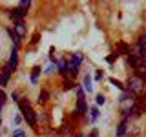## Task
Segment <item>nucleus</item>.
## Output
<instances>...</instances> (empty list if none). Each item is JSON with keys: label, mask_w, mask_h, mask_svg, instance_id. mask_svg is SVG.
I'll use <instances>...</instances> for the list:
<instances>
[{"label": "nucleus", "mask_w": 146, "mask_h": 137, "mask_svg": "<svg viewBox=\"0 0 146 137\" xmlns=\"http://www.w3.org/2000/svg\"><path fill=\"white\" fill-rule=\"evenodd\" d=\"M18 108H20V113H22V117H24V121L29 124V128L36 130V113H35V110L31 108L29 100H27L26 97H20V100H18Z\"/></svg>", "instance_id": "nucleus-1"}, {"label": "nucleus", "mask_w": 146, "mask_h": 137, "mask_svg": "<svg viewBox=\"0 0 146 137\" xmlns=\"http://www.w3.org/2000/svg\"><path fill=\"white\" fill-rule=\"evenodd\" d=\"M126 90H130L133 95H139V93H143V90H144V82L141 79H137V77H130V79H128V88Z\"/></svg>", "instance_id": "nucleus-2"}, {"label": "nucleus", "mask_w": 146, "mask_h": 137, "mask_svg": "<svg viewBox=\"0 0 146 137\" xmlns=\"http://www.w3.org/2000/svg\"><path fill=\"white\" fill-rule=\"evenodd\" d=\"M144 59H146V57H141L139 53H130V55L126 57V62L130 64V66L133 68V70H137V68L141 66V62H143Z\"/></svg>", "instance_id": "nucleus-3"}, {"label": "nucleus", "mask_w": 146, "mask_h": 137, "mask_svg": "<svg viewBox=\"0 0 146 137\" xmlns=\"http://www.w3.org/2000/svg\"><path fill=\"white\" fill-rule=\"evenodd\" d=\"M27 15V9H24V7H20V6H18V7H15V9H11V11H9V17H11L13 18V20H22V18H24Z\"/></svg>", "instance_id": "nucleus-4"}, {"label": "nucleus", "mask_w": 146, "mask_h": 137, "mask_svg": "<svg viewBox=\"0 0 146 137\" xmlns=\"http://www.w3.org/2000/svg\"><path fill=\"white\" fill-rule=\"evenodd\" d=\"M17 66H18V49L13 48V49H11V57H9V62H7V68H9L11 71H15Z\"/></svg>", "instance_id": "nucleus-5"}, {"label": "nucleus", "mask_w": 146, "mask_h": 137, "mask_svg": "<svg viewBox=\"0 0 146 137\" xmlns=\"http://www.w3.org/2000/svg\"><path fill=\"white\" fill-rule=\"evenodd\" d=\"M119 57H128L131 53V48L128 46L126 42H117V51H115Z\"/></svg>", "instance_id": "nucleus-6"}, {"label": "nucleus", "mask_w": 146, "mask_h": 137, "mask_svg": "<svg viewBox=\"0 0 146 137\" xmlns=\"http://www.w3.org/2000/svg\"><path fill=\"white\" fill-rule=\"evenodd\" d=\"M133 77H137V79H141L146 84V59L143 62H141V66L135 70V73H133Z\"/></svg>", "instance_id": "nucleus-7"}, {"label": "nucleus", "mask_w": 146, "mask_h": 137, "mask_svg": "<svg viewBox=\"0 0 146 137\" xmlns=\"http://www.w3.org/2000/svg\"><path fill=\"white\" fill-rule=\"evenodd\" d=\"M128 124H130V119H122V121L119 122V126H117L115 135H117V137H124L126 132H128Z\"/></svg>", "instance_id": "nucleus-8"}, {"label": "nucleus", "mask_w": 146, "mask_h": 137, "mask_svg": "<svg viewBox=\"0 0 146 137\" xmlns=\"http://www.w3.org/2000/svg\"><path fill=\"white\" fill-rule=\"evenodd\" d=\"M13 31H15L20 39H24V37H26V24H24V20H17L15 26H13Z\"/></svg>", "instance_id": "nucleus-9"}, {"label": "nucleus", "mask_w": 146, "mask_h": 137, "mask_svg": "<svg viewBox=\"0 0 146 137\" xmlns=\"http://www.w3.org/2000/svg\"><path fill=\"white\" fill-rule=\"evenodd\" d=\"M55 68H57L58 75H62L64 79H68V68H70V62H66V61H58Z\"/></svg>", "instance_id": "nucleus-10"}, {"label": "nucleus", "mask_w": 146, "mask_h": 137, "mask_svg": "<svg viewBox=\"0 0 146 137\" xmlns=\"http://www.w3.org/2000/svg\"><path fill=\"white\" fill-rule=\"evenodd\" d=\"M82 90H84V93H93V86H91V75L84 77V80H82Z\"/></svg>", "instance_id": "nucleus-11"}, {"label": "nucleus", "mask_w": 146, "mask_h": 137, "mask_svg": "<svg viewBox=\"0 0 146 137\" xmlns=\"http://www.w3.org/2000/svg\"><path fill=\"white\" fill-rule=\"evenodd\" d=\"M7 33H9V37H11V40H13V44H15V48L18 49V48L22 46V39L15 33V31H13V27H7Z\"/></svg>", "instance_id": "nucleus-12"}, {"label": "nucleus", "mask_w": 146, "mask_h": 137, "mask_svg": "<svg viewBox=\"0 0 146 137\" xmlns=\"http://www.w3.org/2000/svg\"><path fill=\"white\" fill-rule=\"evenodd\" d=\"M82 61H84V55H82L80 51H77V53L71 57V62H70V66H75V68H79Z\"/></svg>", "instance_id": "nucleus-13"}, {"label": "nucleus", "mask_w": 146, "mask_h": 137, "mask_svg": "<svg viewBox=\"0 0 146 137\" xmlns=\"http://www.w3.org/2000/svg\"><path fill=\"white\" fill-rule=\"evenodd\" d=\"M77 112H79L80 115L88 113V104H86V100H84V99H77Z\"/></svg>", "instance_id": "nucleus-14"}, {"label": "nucleus", "mask_w": 146, "mask_h": 137, "mask_svg": "<svg viewBox=\"0 0 146 137\" xmlns=\"http://www.w3.org/2000/svg\"><path fill=\"white\" fill-rule=\"evenodd\" d=\"M38 75H40V66H35L31 70V77H29L31 84H38Z\"/></svg>", "instance_id": "nucleus-15"}, {"label": "nucleus", "mask_w": 146, "mask_h": 137, "mask_svg": "<svg viewBox=\"0 0 146 137\" xmlns=\"http://www.w3.org/2000/svg\"><path fill=\"white\" fill-rule=\"evenodd\" d=\"M58 134L60 135H73V128L68 124V122H64V124L58 128Z\"/></svg>", "instance_id": "nucleus-16"}, {"label": "nucleus", "mask_w": 146, "mask_h": 137, "mask_svg": "<svg viewBox=\"0 0 146 137\" xmlns=\"http://www.w3.org/2000/svg\"><path fill=\"white\" fill-rule=\"evenodd\" d=\"M139 55L146 57V35L141 37V40H139Z\"/></svg>", "instance_id": "nucleus-17"}, {"label": "nucleus", "mask_w": 146, "mask_h": 137, "mask_svg": "<svg viewBox=\"0 0 146 137\" xmlns=\"http://www.w3.org/2000/svg\"><path fill=\"white\" fill-rule=\"evenodd\" d=\"M90 113H91V115H90L91 122H97V121H99V117H100V113H99V108H97V106H91V108H90Z\"/></svg>", "instance_id": "nucleus-18"}, {"label": "nucleus", "mask_w": 146, "mask_h": 137, "mask_svg": "<svg viewBox=\"0 0 146 137\" xmlns=\"http://www.w3.org/2000/svg\"><path fill=\"white\" fill-rule=\"evenodd\" d=\"M49 100V91L48 90H40V93H38V102L40 104H46Z\"/></svg>", "instance_id": "nucleus-19"}, {"label": "nucleus", "mask_w": 146, "mask_h": 137, "mask_svg": "<svg viewBox=\"0 0 146 137\" xmlns=\"http://www.w3.org/2000/svg\"><path fill=\"white\" fill-rule=\"evenodd\" d=\"M75 86H77V84L70 79V77H68V79H64V90H66V91H68V90H71V88H75Z\"/></svg>", "instance_id": "nucleus-20"}, {"label": "nucleus", "mask_w": 146, "mask_h": 137, "mask_svg": "<svg viewBox=\"0 0 146 137\" xmlns=\"http://www.w3.org/2000/svg\"><path fill=\"white\" fill-rule=\"evenodd\" d=\"M110 82H111V84L115 86V88H119V90H121V91H124V90H126V86L122 84L121 80H117V79H110Z\"/></svg>", "instance_id": "nucleus-21"}, {"label": "nucleus", "mask_w": 146, "mask_h": 137, "mask_svg": "<svg viewBox=\"0 0 146 137\" xmlns=\"http://www.w3.org/2000/svg\"><path fill=\"white\" fill-rule=\"evenodd\" d=\"M95 100H97V106H100V104L106 102V97H104L102 93H97V97H95Z\"/></svg>", "instance_id": "nucleus-22"}, {"label": "nucleus", "mask_w": 146, "mask_h": 137, "mask_svg": "<svg viewBox=\"0 0 146 137\" xmlns=\"http://www.w3.org/2000/svg\"><path fill=\"white\" fill-rule=\"evenodd\" d=\"M6 100H7L6 91H4V90H0V106H4V104H6Z\"/></svg>", "instance_id": "nucleus-23"}, {"label": "nucleus", "mask_w": 146, "mask_h": 137, "mask_svg": "<svg viewBox=\"0 0 146 137\" xmlns=\"http://www.w3.org/2000/svg\"><path fill=\"white\" fill-rule=\"evenodd\" d=\"M40 40V33H33V37H31V46H36Z\"/></svg>", "instance_id": "nucleus-24"}, {"label": "nucleus", "mask_w": 146, "mask_h": 137, "mask_svg": "<svg viewBox=\"0 0 146 137\" xmlns=\"http://www.w3.org/2000/svg\"><path fill=\"white\" fill-rule=\"evenodd\" d=\"M117 59H119V55H117V53H111V55H110V57L106 59V62H108V64H113V62L117 61Z\"/></svg>", "instance_id": "nucleus-25"}, {"label": "nucleus", "mask_w": 146, "mask_h": 137, "mask_svg": "<svg viewBox=\"0 0 146 137\" xmlns=\"http://www.w3.org/2000/svg\"><path fill=\"white\" fill-rule=\"evenodd\" d=\"M95 79H97V80H102V79H104V73H102V70H97V73H95Z\"/></svg>", "instance_id": "nucleus-26"}, {"label": "nucleus", "mask_w": 146, "mask_h": 137, "mask_svg": "<svg viewBox=\"0 0 146 137\" xmlns=\"http://www.w3.org/2000/svg\"><path fill=\"white\" fill-rule=\"evenodd\" d=\"M20 7H24V9L31 7V2H29V0H22V2H20Z\"/></svg>", "instance_id": "nucleus-27"}, {"label": "nucleus", "mask_w": 146, "mask_h": 137, "mask_svg": "<svg viewBox=\"0 0 146 137\" xmlns=\"http://www.w3.org/2000/svg\"><path fill=\"white\" fill-rule=\"evenodd\" d=\"M11 99L18 104V100H20V95H18V91H13V93H11Z\"/></svg>", "instance_id": "nucleus-28"}, {"label": "nucleus", "mask_w": 146, "mask_h": 137, "mask_svg": "<svg viewBox=\"0 0 146 137\" xmlns=\"http://www.w3.org/2000/svg\"><path fill=\"white\" fill-rule=\"evenodd\" d=\"M86 137H99V130H97V128H93V130H91Z\"/></svg>", "instance_id": "nucleus-29"}, {"label": "nucleus", "mask_w": 146, "mask_h": 137, "mask_svg": "<svg viewBox=\"0 0 146 137\" xmlns=\"http://www.w3.org/2000/svg\"><path fill=\"white\" fill-rule=\"evenodd\" d=\"M84 90H82V88H79V90H77V99H84Z\"/></svg>", "instance_id": "nucleus-30"}, {"label": "nucleus", "mask_w": 146, "mask_h": 137, "mask_svg": "<svg viewBox=\"0 0 146 137\" xmlns=\"http://www.w3.org/2000/svg\"><path fill=\"white\" fill-rule=\"evenodd\" d=\"M53 71H55V66H48V68L44 70V73H46V75H49V73H53Z\"/></svg>", "instance_id": "nucleus-31"}, {"label": "nucleus", "mask_w": 146, "mask_h": 137, "mask_svg": "<svg viewBox=\"0 0 146 137\" xmlns=\"http://www.w3.org/2000/svg\"><path fill=\"white\" fill-rule=\"evenodd\" d=\"M7 84V80L4 79V75H2V71H0V86H6Z\"/></svg>", "instance_id": "nucleus-32"}, {"label": "nucleus", "mask_w": 146, "mask_h": 137, "mask_svg": "<svg viewBox=\"0 0 146 137\" xmlns=\"http://www.w3.org/2000/svg\"><path fill=\"white\" fill-rule=\"evenodd\" d=\"M20 121H22V117H20V115H17V117H15V121H13V124H18Z\"/></svg>", "instance_id": "nucleus-33"}, {"label": "nucleus", "mask_w": 146, "mask_h": 137, "mask_svg": "<svg viewBox=\"0 0 146 137\" xmlns=\"http://www.w3.org/2000/svg\"><path fill=\"white\" fill-rule=\"evenodd\" d=\"M77 137H86V135H82V134H80V135H77Z\"/></svg>", "instance_id": "nucleus-34"}]
</instances>
